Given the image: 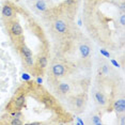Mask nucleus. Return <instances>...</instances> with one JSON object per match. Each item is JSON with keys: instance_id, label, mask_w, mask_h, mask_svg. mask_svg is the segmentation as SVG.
Wrapping results in <instances>:
<instances>
[{"instance_id": "nucleus-1", "label": "nucleus", "mask_w": 125, "mask_h": 125, "mask_svg": "<svg viewBox=\"0 0 125 125\" xmlns=\"http://www.w3.org/2000/svg\"><path fill=\"white\" fill-rule=\"evenodd\" d=\"M9 31H10V34L12 36H15V38H18V36L22 35V28L21 26V24H18V22L15 21L10 22Z\"/></svg>"}, {"instance_id": "nucleus-2", "label": "nucleus", "mask_w": 125, "mask_h": 125, "mask_svg": "<svg viewBox=\"0 0 125 125\" xmlns=\"http://www.w3.org/2000/svg\"><path fill=\"white\" fill-rule=\"evenodd\" d=\"M1 13H2V16L7 19H12L14 16H15V13H14V10L13 8L11 7L10 4L5 3L3 7H2V10H1Z\"/></svg>"}, {"instance_id": "nucleus-3", "label": "nucleus", "mask_w": 125, "mask_h": 125, "mask_svg": "<svg viewBox=\"0 0 125 125\" xmlns=\"http://www.w3.org/2000/svg\"><path fill=\"white\" fill-rule=\"evenodd\" d=\"M52 72L53 74L55 77H62V76L65 74V67L63 64H60V63H56L52 65Z\"/></svg>"}, {"instance_id": "nucleus-4", "label": "nucleus", "mask_w": 125, "mask_h": 125, "mask_svg": "<svg viewBox=\"0 0 125 125\" xmlns=\"http://www.w3.org/2000/svg\"><path fill=\"white\" fill-rule=\"evenodd\" d=\"M25 103H26V96L24 94L18 95L15 98V101H14V106H13V109H11V111L12 110H21L25 106Z\"/></svg>"}, {"instance_id": "nucleus-5", "label": "nucleus", "mask_w": 125, "mask_h": 125, "mask_svg": "<svg viewBox=\"0 0 125 125\" xmlns=\"http://www.w3.org/2000/svg\"><path fill=\"white\" fill-rule=\"evenodd\" d=\"M55 29L58 31L59 33H65L67 31V26L63 21L58 19V21H55Z\"/></svg>"}, {"instance_id": "nucleus-6", "label": "nucleus", "mask_w": 125, "mask_h": 125, "mask_svg": "<svg viewBox=\"0 0 125 125\" xmlns=\"http://www.w3.org/2000/svg\"><path fill=\"white\" fill-rule=\"evenodd\" d=\"M79 52H80L82 58H88V57L90 56L91 48L89 45H87V44H81L80 46H79Z\"/></svg>"}, {"instance_id": "nucleus-7", "label": "nucleus", "mask_w": 125, "mask_h": 125, "mask_svg": "<svg viewBox=\"0 0 125 125\" xmlns=\"http://www.w3.org/2000/svg\"><path fill=\"white\" fill-rule=\"evenodd\" d=\"M115 110L118 113L125 111V99L124 98H121V99L115 101Z\"/></svg>"}, {"instance_id": "nucleus-8", "label": "nucleus", "mask_w": 125, "mask_h": 125, "mask_svg": "<svg viewBox=\"0 0 125 125\" xmlns=\"http://www.w3.org/2000/svg\"><path fill=\"white\" fill-rule=\"evenodd\" d=\"M95 99L101 106H105V105L107 104V98L103 92H99V91L96 92L95 93Z\"/></svg>"}, {"instance_id": "nucleus-9", "label": "nucleus", "mask_w": 125, "mask_h": 125, "mask_svg": "<svg viewBox=\"0 0 125 125\" xmlns=\"http://www.w3.org/2000/svg\"><path fill=\"white\" fill-rule=\"evenodd\" d=\"M19 52H21V56L24 57H29V56H32V52H31V49L28 46H26L24 43H22L21 46H19Z\"/></svg>"}, {"instance_id": "nucleus-10", "label": "nucleus", "mask_w": 125, "mask_h": 125, "mask_svg": "<svg viewBox=\"0 0 125 125\" xmlns=\"http://www.w3.org/2000/svg\"><path fill=\"white\" fill-rule=\"evenodd\" d=\"M71 88H70V84L66 83V82H61L60 84L58 86V91L61 93V94H67L70 92Z\"/></svg>"}, {"instance_id": "nucleus-11", "label": "nucleus", "mask_w": 125, "mask_h": 125, "mask_svg": "<svg viewBox=\"0 0 125 125\" xmlns=\"http://www.w3.org/2000/svg\"><path fill=\"white\" fill-rule=\"evenodd\" d=\"M35 8L41 12H44V11L47 10V4L44 0H36L35 2Z\"/></svg>"}, {"instance_id": "nucleus-12", "label": "nucleus", "mask_w": 125, "mask_h": 125, "mask_svg": "<svg viewBox=\"0 0 125 125\" xmlns=\"http://www.w3.org/2000/svg\"><path fill=\"white\" fill-rule=\"evenodd\" d=\"M83 103H84V99H83V96L82 95H79L75 98V106L77 108H81L83 106Z\"/></svg>"}, {"instance_id": "nucleus-13", "label": "nucleus", "mask_w": 125, "mask_h": 125, "mask_svg": "<svg viewBox=\"0 0 125 125\" xmlns=\"http://www.w3.org/2000/svg\"><path fill=\"white\" fill-rule=\"evenodd\" d=\"M38 63H39V66H41L42 69L46 67L47 66V63H48L47 58H46V57H40L39 60H38Z\"/></svg>"}, {"instance_id": "nucleus-14", "label": "nucleus", "mask_w": 125, "mask_h": 125, "mask_svg": "<svg viewBox=\"0 0 125 125\" xmlns=\"http://www.w3.org/2000/svg\"><path fill=\"white\" fill-rule=\"evenodd\" d=\"M11 116H13V118H17V119H21L22 113H21V110H12V111H11Z\"/></svg>"}, {"instance_id": "nucleus-15", "label": "nucleus", "mask_w": 125, "mask_h": 125, "mask_svg": "<svg viewBox=\"0 0 125 125\" xmlns=\"http://www.w3.org/2000/svg\"><path fill=\"white\" fill-rule=\"evenodd\" d=\"M24 122H22L21 119H17V118H11V121H10V124L12 125H21Z\"/></svg>"}, {"instance_id": "nucleus-16", "label": "nucleus", "mask_w": 125, "mask_h": 125, "mask_svg": "<svg viewBox=\"0 0 125 125\" xmlns=\"http://www.w3.org/2000/svg\"><path fill=\"white\" fill-rule=\"evenodd\" d=\"M25 62L29 65V66H33L34 64V61H33V57L32 56H29V57H25Z\"/></svg>"}, {"instance_id": "nucleus-17", "label": "nucleus", "mask_w": 125, "mask_h": 125, "mask_svg": "<svg viewBox=\"0 0 125 125\" xmlns=\"http://www.w3.org/2000/svg\"><path fill=\"white\" fill-rule=\"evenodd\" d=\"M92 123H93V124H95V125L102 124V119H101V116H98V115L92 116Z\"/></svg>"}, {"instance_id": "nucleus-18", "label": "nucleus", "mask_w": 125, "mask_h": 125, "mask_svg": "<svg viewBox=\"0 0 125 125\" xmlns=\"http://www.w3.org/2000/svg\"><path fill=\"white\" fill-rule=\"evenodd\" d=\"M99 52H101L103 56L106 57V58H110V53L108 52L107 50H105V49H99Z\"/></svg>"}, {"instance_id": "nucleus-19", "label": "nucleus", "mask_w": 125, "mask_h": 125, "mask_svg": "<svg viewBox=\"0 0 125 125\" xmlns=\"http://www.w3.org/2000/svg\"><path fill=\"white\" fill-rule=\"evenodd\" d=\"M21 78H22V80H30V75H29V74H26V73H25V74H22V76H21Z\"/></svg>"}, {"instance_id": "nucleus-20", "label": "nucleus", "mask_w": 125, "mask_h": 125, "mask_svg": "<svg viewBox=\"0 0 125 125\" xmlns=\"http://www.w3.org/2000/svg\"><path fill=\"white\" fill-rule=\"evenodd\" d=\"M102 72H103L104 74H108V73H109V69H108L107 65H103V66H102Z\"/></svg>"}, {"instance_id": "nucleus-21", "label": "nucleus", "mask_w": 125, "mask_h": 125, "mask_svg": "<svg viewBox=\"0 0 125 125\" xmlns=\"http://www.w3.org/2000/svg\"><path fill=\"white\" fill-rule=\"evenodd\" d=\"M120 21H121L122 26H124V25H125V16H124V13H122V15H121V17H120Z\"/></svg>"}, {"instance_id": "nucleus-22", "label": "nucleus", "mask_w": 125, "mask_h": 125, "mask_svg": "<svg viewBox=\"0 0 125 125\" xmlns=\"http://www.w3.org/2000/svg\"><path fill=\"white\" fill-rule=\"evenodd\" d=\"M75 0H65V4L66 5H72Z\"/></svg>"}, {"instance_id": "nucleus-23", "label": "nucleus", "mask_w": 125, "mask_h": 125, "mask_svg": "<svg viewBox=\"0 0 125 125\" xmlns=\"http://www.w3.org/2000/svg\"><path fill=\"white\" fill-rule=\"evenodd\" d=\"M111 63H112L113 65H115V67H119V66H120V64H119V63H118V62H116L115 60H113V59H111Z\"/></svg>"}, {"instance_id": "nucleus-24", "label": "nucleus", "mask_w": 125, "mask_h": 125, "mask_svg": "<svg viewBox=\"0 0 125 125\" xmlns=\"http://www.w3.org/2000/svg\"><path fill=\"white\" fill-rule=\"evenodd\" d=\"M42 82H43V79H42L41 77H38V79H36V83H39V84H41Z\"/></svg>"}, {"instance_id": "nucleus-25", "label": "nucleus", "mask_w": 125, "mask_h": 125, "mask_svg": "<svg viewBox=\"0 0 125 125\" xmlns=\"http://www.w3.org/2000/svg\"><path fill=\"white\" fill-rule=\"evenodd\" d=\"M77 121H78V123H79V124L83 125V121H81V119H80V118H77Z\"/></svg>"}, {"instance_id": "nucleus-26", "label": "nucleus", "mask_w": 125, "mask_h": 125, "mask_svg": "<svg viewBox=\"0 0 125 125\" xmlns=\"http://www.w3.org/2000/svg\"><path fill=\"white\" fill-rule=\"evenodd\" d=\"M121 123H122V124H125V122H124V116H122V121H121Z\"/></svg>"}]
</instances>
